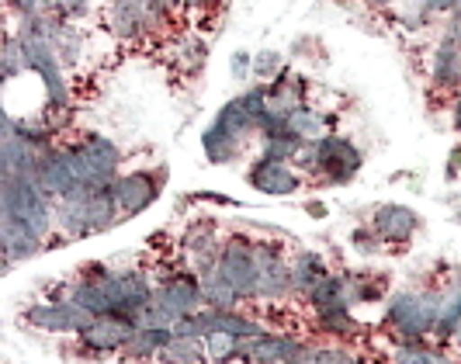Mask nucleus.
Listing matches in <instances>:
<instances>
[{
    "label": "nucleus",
    "instance_id": "f257e3e1",
    "mask_svg": "<svg viewBox=\"0 0 461 364\" xmlns=\"http://www.w3.org/2000/svg\"><path fill=\"white\" fill-rule=\"evenodd\" d=\"M205 305L202 296V281L191 271H177L163 278L160 285H153V296L142 305L136 316V326H149V330H174L181 319L198 313Z\"/></svg>",
    "mask_w": 461,
    "mask_h": 364
},
{
    "label": "nucleus",
    "instance_id": "f03ea898",
    "mask_svg": "<svg viewBox=\"0 0 461 364\" xmlns=\"http://www.w3.org/2000/svg\"><path fill=\"white\" fill-rule=\"evenodd\" d=\"M56 223V202L49 198L39 184L24 177H4L0 187V226L28 229L35 236H46Z\"/></svg>",
    "mask_w": 461,
    "mask_h": 364
},
{
    "label": "nucleus",
    "instance_id": "7ed1b4c3",
    "mask_svg": "<svg viewBox=\"0 0 461 364\" xmlns=\"http://www.w3.org/2000/svg\"><path fill=\"white\" fill-rule=\"evenodd\" d=\"M385 323L402 343H420L430 330H438V296L399 292L385 305Z\"/></svg>",
    "mask_w": 461,
    "mask_h": 364
},
{
    "label": "nucleus",
    "instance_id": "20e7f679",
    "mask_svg": "<svg viewBox=\"0 0 461 364\" xmlns=\"http://www.w3.org/2000/svg\"><path fill=\"white\" fill-rule=\"evenodd\" d=\"M219 274L236 288L240 298H257V281H260V260H257V243L236 236L226 240V247L219 253Z\"/></svg>",
    "mask_w": 461,
    "mask_h": 364
},
{
    "label": "nucleus",
    "instance_id": "39448f33",
    "mask_svg": "<svg viewBox=\"0 0 461 364\" xmlns=\"http://www.w3.org/2000/svg\"><path fill=\"white\" fill-rule=\"evenodd\" d=\"M316 347L292 341V337H271V333H254L240 341V361L243 364H305Z\"/></svg>",
    "mask_w": 461,
    "mask_h": 364
},
{
    "label": "nucleus",
    "instance_id": "423d86ee",
    "mask_svg": "<svg viewBox=\"0 0 461 364\" xmlns=\"http://www.w3.org/2000/svg\"><path fill=\"white\" fill-rule=\"evenodd\" d=\"M24 326H35V330H46V333H84L94 323L91 313H84L73 298H56V302H42V305H32L24 309Z\"/></svg>",
    "mask_w": 461,
    "mask_h": 364
},
{
    "label": "nucleus",
    "instance_id": "0eeeda50",
    "mask_svg": "<svg viewBox=\"0 0 461 364\" xmlns=\"http://www.w3.org/2000/svg\"><path fill=\"white\" fill-rule=\"evenodd\" d=\"M320 150V174L330 184H347L361 170V150L344 136H326L316 142Z\"/></svg>",
    "mask_w": 461,
    "mask_h": 364
},
{
    "label": "nucleus",
    "instance_id": "6e6552de",
    "mask_svg": "<svg viewBox=\"0 0 461 364\" xmlns=\"http://www.w3.org/2000/svg\"><path fill=\"white\" fill-rule=\"evenodd\" d=\"M257 260H260V281H257V298H288L292 288V264L281 257L275 243H257Z\"/></svg>",
    "mask_w": 461,
    "mask_h": 364
},
{
    "label": "nucleus",
    "instance_id": "1a4fd4ad",
    "mask_svg": "<svg viewBox=\"0 0 461 364\" xmlns=\"http://www.w3.org/2000/svg\"><path fill=\"white\" fill-rule=\"evenodd\" d=\"M160 177L157 174H146V170H136V174H125L115 181V202L122 208V219L136 215L142 208H149L157 198H160Z\"/></svg>",
    "mask_w": 461,
    "mask_h": 364
},
{
    "label": "nucleus",
    "instance_id": "9d476101",
    "mask_svg": "<svg viewBox=\"0 0 461 364\" xmlns=\"http://www.w3.org/2000/svg\"><path fill=\"white\" fill-rule=\"evenodd\" d=\"M132 333H136V323H129V319L97 316L80 333V343L87 350H97V354H115V350H125V343L132 341Z\"/></svg>",
    "mask_w": 461,
    "mask_h": 364
},
{
    "label": "nucleus",
    "instance_id": "9b49d317",
    "mask_svg": "<svg viewBox=\"0 0 461 364\" xmlns=\"http://www.w3.org/2000/svg\"><path fill=\"white\" fill-rule=\"evenodd\" d=\"M35 159L39 150H32L18 129H14V118H4V132H0V170L4 177H24L35 170Z\"/></svg>",
    "mask_w": 461,
    "mask_h": 364
},
{
    "label": "nucleus",
    "instance_id": "f8f14e48",
    "mask_svg": "<svg viewBox=\"0 0 461 364\" xmlns=\"http://www.w3.org/2000/svg\"><path fill=\"white\" fill-rule=\"evenodd\" d=\"M247 177H250V184H254L257 191H264V195H292V191L299 187V174H295L288 163L271 159V157L257 159Z\"/></svg>",
    "mask_w": 461,
    "mask_h": 364
},
{
    "label": "nucleus",
    "instance_id": "ddd939ff",
    "mask_svg": "<svg viewBox=\"0 0 461 364\" xmlns=\"http://www.w3.org/2000/svg\"><path fill=\"white\" fill-rule=\"evenodd\" d=\"M371 226L378 232V240H385V243H406L420 229V219H416L413 208L406 205H382L375 212Z\"/></svg>",
    "mask_w": 461,
    "mask_h": 364
},
{
    "label": "nucleus",
    "instance_id": "4468645a",
    "mask_svg": "<svg viewBox=\"0 0 461 364\" xmlns=\"http://www.w3.org/2000/svg\"><path fill=\"white\" fill-rule=\"evenodd\" d=\"M267 108L277 114V118H288L295 114L299 108H305V80L299 73H281L275 77V84L267 87Z\"/></svg>",
    "mask_w": 461,
    "mask_h": 364
},
{
    "label": "nucleus",
    "instance_id": "2eb2a0df",
    "mask_svg": "<svg viewBox=\"0 0 461 364\" xmlns=\"http://www.w3.org/2000/svg\"><path fill=\"white\" fill-rule=\"evenodd\" d=\"M205 358H208L205 341H202V337L177 333V330H174V337L167 341V347L157 354V361L160 364H202Z\"/></svg>",
    "mask_w": 461,
    "mask_h": 364
},
{
    "label": "nucleus",
    "instance_id": "dca6fc26",
    "mask_svg": "<svg viewBox=\"0 0 461 364\" xmlns=\"http://www.w3.org/2000/svg\"><path fill=\"white\" fill-rule=\"evenodd\" d=\"M434 84L438 87H455V84H461V42H455L451 35L444 39L438 46V52H434Z\"/></svg>",
    "mask_w": 461,
    "mask_h": 364
},
{
    "label": "nucleus",
    "instance_id": "f3484780",
    "mask_svg": "<svg viewBox=\"0 0 461 364\" xmlns=\"http://www.w3.org/2000/svg\"><path fill=\"white\" fill-rule=\"evenodd\" d=\"M326 274L330 271H326L323 257H316V253H299L295 264H292V288H295L299 296L309 298V292L323 281Z\"/></svg>",
    "mask_w": 461,
    "mask_h": 364
},
{
    "label": "nucleus",
    "instance_id": "a211bd4d",
    "mask_svg": "<svg viewBox=\"0 0 461 364\" xmlns=\"http://www.w3.org/2000/svg\"><path fill=\"white\" fill-rule=\"evenodd\" d=\"M174 337V330H149V326H136V333H132V341L125 343V354L132 358V361H146V358H157L167 341Z\"/></svg>",
    "mask_w": 461,
    "mask_h": 364
},
{
    "label": "nucleus",
    "instance_id": "6ab92c4d",
    "mask_svg": "<svg viewBox=\"0 0 461 364\" xmlns=\"http://www.w3.org/2000/svg\"><path fill=\"white\" fill-rule=\"evenodd\" d=\"M198 281H202V296H205L208 309H226V313H232V309H236L240 296H236V288H232L230 281L219 274V268H215V271H208V274H202Z\"/></svg>",
    "mask_w": 461,
    "mask_h": 364
},
{
    "label": "nucleus",
    "instance_id": "aec40b11",
    "mask_svg": "<svg viewBox=\"0 0 461 364\" xmlns=\"http://www.w3.org/2000/svg\"><path fill=\"white\" fill-rule=\"evenodd\" d=\"M285 125H288L302 142H320V139L330 136V132H326V129H330V122H326L320 112H312V108H299L295 114H288V118H285Z\"/></svg>",
    "mask_w": 461,
    "mask_h": 364
},
{
    "label": "nucleus",
    "instance_id": "412c9836",
    "mask_svg": "<svg viewBox=\"0 0 461 364\" xmlns=\"http://www.w3.org/2000/svg\"><path fill=\"white\" fill-rule=\"evenodd\" d=\"M461 326V278L438 296V333H455Z\"/></svg>",
    "mask_w": 461,
    "mask_h": 364
},
{
    "label": "nucleus",
    "instance_id": "4be33fe9",
    "mask_svg": "<svg viewBox=\"0 0 461 364\" xmlns=\"http://www.w3.org/2000/svg\"><path fill=\"white\" fill-rule=\"evenodd\" d=\"M202 146H205V157L212 159V163H226V159H232L236 153H240L243 139H236L232 132H226V129H219V125L212 122V129L205 132V139H202Z\"/></svg>",
    "mask_w": 461,
    "mask_h": 364
},
{
    "label": "nucleus",
    "instance_id": "5701e85b",
    "mask_svg": "<svg viewBox=\"0 0 461 364\" xmlns=\"http://www.w3.org/2000/svg\"><path fill=\"white\" fill-rule=\"evenodd\" d=\"M205 350H208V358H212L215 364L240 361V337L215 330V333H208V337H205Z\"/></svg>",
    "mask_w": 461,
    "mask_h": 364
},
{
    "label": "nucleus",
    "instance_id": "b1692460",
    "mask_svg": "<svg viewBox=\"0 0 461 364\" xmlns=\"http://www.w3.org/2000/svg\"><path fill=\"white\" fill-rule=\"evenodd\" d=\"M395 364H451L444 354L430 350V347H420V343H402L395 350Z\"/></svg>",
    "mask_w": 461,
    "mask_h": 364
},
{
    "label": "nucleus",
    "instance_id": "393cba45",
    "mask_svg": "<svg viewBox=\"0 0 461 364\" xmlns=\"http://www.w3.org/2000/svg\"><path fill=\"white\" fill-rule=\"evenodd\" d=\"M254 73L257 77H281L285 69H281V56H277L275 49H264V52H257V59H254Z\"/></svg>",
    "mask_w": 461,
    "mask_h": 364
},
{
    "label": "nucleus",
    "instance_id": "a878e982",
    "mask_svg": "<svg viewBox=\"0 0 461 364\" xmlns=\"http://www.w3.org/2000/svg\"><path fill=\"white\" fill-rule=\"evenodd\" d=\"M56 18H63V22H77V18H87V11H91V0H56Z\"/></svg>",
    "mask_w": 461,
    "mask_h": 364
},
{
    "label": "nucleus",
    "instance_id": "bb28decb",
    "mask_svg": "<svg viewBox=\"0 0 461 364\" xmlns=\"http://www.w3.org/2000/svg\"><path fill=\"white\" fill-rule=\"evenodd\" d=\"M305 364H357L347 350H326V347H316L312 350V358Z\"/></svg>",
    "mask_w": 461,
    "mask_h": 364
},
{
    "label": "nucleus",
    "instance_id": "cd10ccee",
    "mask_svg": "<svg viewBox=\"0 0 461 364\" xmlns=\"http://www.w3.org/2000/svg\"><path fill=\"white\" fill-rule=\"evenodd\" d=\"M14 4V11L22 14V18H32V14H49L52 7H56V0H11Z\"/></svg>",
    "mask_w": 461,
    "mask_h": 364
},
{
    "label": "nucleus",
    "instance_id": "c85d7f7f",
    "mask_svg": "<svg viewBox=\"0 0 461 364\" xmlns=\"http://www.w3.org/2000/svg\"><path fill=\"white\" fill-rule=\"evenodd\" d=\"M455 7H458V0H423V14H444Z\"/></svg>",
    "mask_w": 461,
    "mask_h": 364
},
{
    "label": "nucleus",
    "instance_id": "c756f323",
    "mask_svg": "<svg viewBox=\"0 0 461 364\" xmlns=\"http://www.w3.org/2000/svg\"><path fill=\"white\" fill-rule=\"evenodd\" d=\"M354 247H357V250H365V253H375V250H378V247L371 243L368 232H354Z\"/></svg>",
    "mask_w": 461,
    "mask_h": 364
},
{
    "label": "nucleus",
    "instance_id": "7c9ffc66",
    "mask_svg": "<svg viewBox=\"0 0 461 364\" xmlns=\"http://www.w3.org/2000/svg\"><path fill=\"white\" fill-rule=\"evenodd\" d=\"M250 63V56L247 52H240V56H232V69H236V77H243V69Z\"/></svg>",
    "mask_w": 461,
    "mask_h": 364
},
{
    "label": "nucleus",
    "instance_id": "2f4dec72",
    "mask_svg": "<svg viewBox=\"0 0 461 364\" xmlns=\"http://www.w3.org/2000/svg\"><path fill=\"white\" fill-rule=\"evenodd\" d=\"M451 118H455V129L461 132V97H455V114Z\"/></svg>",
    "mask_w": 461,
    "mask_h": 364
},
{
    "label": "nucleus",
    "instance_id": "473e14b6",
    "mask_svg": "<svg viewBox=\"0 0 461 364\" xmlns=\"http://www.w3.org/2000/svg\"><path fill=\"white\" fill-rule=\"evenodd\" d=\"M458 167H461V150L455 153V163H451V174H458Z\"/></svg>",
    "mask_w": 461,
    "mask_h": 364
}]
</instances>
